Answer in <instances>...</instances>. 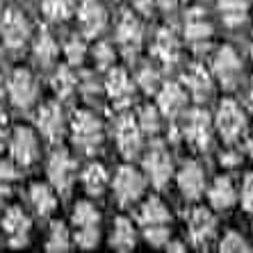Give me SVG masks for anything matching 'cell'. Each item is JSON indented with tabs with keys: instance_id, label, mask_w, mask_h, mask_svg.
<instances>
[{
	"instance_id": "cell-1",
	"label": "cell",
	"mask_w": 253,
	"mask_h": 253,
	"mask_svg": "<svg viewBox=\"0 0 253 253\" xmlns=\"http://www.w3.org/2000/svg\"><path fill=\"white\" fill-rule=\"evenodd\" d=\"M73 141L84 151H94L103 141V124L91 112L73 114Z\"/></svg>"
},
{
	"instance_id": "cell-2",
	"label": "cell",
	"mask_w": 253,
	"mask_h": 253,
	"mask_svg": "<svg viewBox=\"0 0 253 253\" xmlns=\"http://www.w3.org/2000/svg\"><path fill=\"white\" fill-rule=\"evenodd\" d=\"M217 128L224 137V141L233 144L237 137L247 130V117L242 112L240 107H237L235 100L226 98L221 105H219V112H217Z\"/></svg>"
},
{
	"instance_id": "cell-3",
	"label": "cell",
	"mask_w": 253,
	"mask_h": 253,
	"mask_svg": "<svg viewBox=\"0 0 253 253\" xmlns=\"http://www.w3.org/2000/svg\"><path fill=\"white\" fill-rule=\"evenodd\" d=\"M141 192H144V178L139 176V171H135L128 165L121 167L117 171V178H114V194H117L119 203L130 206L139 199Z\"/></svg>"
},
{
	"instance_id": "cell-4",
	"label": "cell",
	"mask_w": 253,
	"mask_h": 253,
	"mask_svg": "<svg viewBox=\"0 0 253 253\" xmlns=\"http://www.w3.org/2000/svg\"><path fill=\"white\" fill-rule=\"evenodd\" d=\"M185 137L192 146L196 148H208L210 146V132H212V124H210V114L206 110H192L185 119Z\"/></svg>"
},
{
	"instance_id": "cell-5",
	"label": "cell",
	"mask_w": 253,
	"mask_h": 253,
	"mask_svg": "<svg viewBox=\"0 0 253 253\" xmlns=\"http://www.w3.org/2000/svg\"><path fill=\"white\" fill-rule=\"evenodd\" d=\"M117 144H119V151L121 155L128 160H132L137 153H139V146H141V130L137 119H132L130 114H124L119 119L117 124Z\"/></svg>"
},
{
	"instance_id": "cell-6",
	"label": "cell",
	"mask_w": 253,
	"mask_h": 253,
	"mask_svg": "<svg viewBox=\"0 0 253 253\" xmlns=\"http://www.w3.org/2000/svg\"><path fill=\"white\" fill-rule=\"evenodd\" d=\"M105 89H107V96L112 98L114 107H128L132 103V96H135V84L132 80L128 78L124 69H112L107 73V80H105Z\"/></svg>"
},
{
	"instance_id": "cell-7",
	"label": "cell",
	"mask_w": 253,
	"mask_h": 253,
	"mask_svg": "<svg viewBox=\"0 0 253 253\" xmlns=\"http://www.w3.org/2000/svg\"><path fill=\"white\" fill-rule=\"evenodd\" d=\"M144 165H146L148 176H151V180H153V185L158 189H162L167 183H169L171 173H173V165H171L169 153L165 151V146H162L160 141L153 144V148H151V153H148Z\"/></svg>"
},
{
	"instance_id": "cell-8",
	"label": "cell",
	"mask_w": 253,
	"mask_h": 253,
	"mask_svg": "<svg viewBox=\"0 0 253 253\" xmlns=\"http://www.w3.org/2000/svg\"><path fill=\"white\" fill-rule=\"evenodd\" d=\"M48 176H50V183L55 185V189L69 192L71 183H73V176H76V160L71 158L66 151L53 153L50 165H48Z\"/></svg>"
},
{
	"instance_id": "cell-9",
	"label": "cell",
	"mask_w": 253,
	"mask_h": 253,
	"mask_svg": "<svg viewBox=\"0 0 253 253\" xmlns=\"http://www.w3.org/2000/svg\"><path fill=\"white\" fill-rule=\"evenodd\" d=\"M214 73L226 89H233L242 76V62L230 46H224L214 57Z\"/></svg>"
},
{
	"instance_id": "cell-10",
	"label": "cell",
	"mask_w": 253,
	"mask_h": 253,
	"mask_svg": "<svg viewBox=\"0 0 253 253\" xmlns=\"http://www.w3.org/2000/svg\"><path fill=\"white\" fill-rule=\"evenodd\" d=\"M185 37H187V42L196 50L208 48V42H210V37H212V25L206 21L203 9L194 7V9L187 12V16H185Z\"/></svg>"
},
{
	"instance_id": "cell-11",
	"label": "cell",
	"mask_w": 253,
	"mask_h": 253,
	"mask_svg": "<svg viewBox=\"0 0 253 253\" xmlns=\"http://www.w3.org/2000/svg\"><path fill=\"white\" fill-rule=\"evenodd\" d=\"M7 237H9V247L12 249H21L28 244V230H30V219L21 208H9L2 221Z\"/></svg>"
},
{
	"instance_id": "cell-12",
	"label": "cell",
	"mask_w": 253,
	"mask_h": 253,
	"mask_svg": "<svg viewBox=\"0 0 253 253\" xmlns=\"http://www.w3.org/2000/svg\"><path fill=\"white\" fill-rule=\"evenodd\" d=\"M0 32H2V39L9 48H21L28 39V21L21 12L16 9H9V12L2 16V23H0Z\"/></svg>"
},
{
	"instance_id": "cell-13",
	"label": "cell",
	"mask_w": 253,
	"mask_h": 253,
	"mask_svg": "<svg viewBox=\"0 0 253 253\" xmlns=\"http://www.w3.org/2000/svg\"><path fill=\"white\" fill-rule=\"evenodd\" d=\"M9 96H12L14 105L18 107H30L37 96V83L32 73L25 69L14 71L12 80H9Z\"/></svg>"
},
{
	"instance_id": "cell-14",
	"label": "cell",
	"mask_w": 253,
	"mask_h": 253,
	"mask_svg": "<svg viewBox=\"0 0 253 253\" xmlns=\"http://www.w3.org/2000/svg\"><path fill=\"white\" fill-rule=\"evenodd\" d=\"M214 226H217V221L212 217V212L206 208H194L189 212V237L196 247H203L214 235Z\"/></svg>"
},
{
	"instance_id": "cell-15",
	"label": "cell",
	"mask_w": 253,
	"mask_h": 253,
	"mask_svg": "<svg viewBox=\"0 0 253 253\" xmlns=\"http://www.w3.org/2000/svg\"><path fill=\"white\" fill-rule=\"evenodd\" d=\"M141 37H144V30H141V23L137 21V16L132 12H126L121 16V23L117 28V39L119 43L124 46V50L128 55L137 53L141 46Z\"/></svg>"
},
{
	"instance_id": "cell-16",
	"label": "cell",
	"mask_w": 253,
	"mask_h": 253,
	"mask_svg": "<svg viewBox=\"0 0 253 253\" xmlns=\"http://www.w3.org/2000/svg\"><path fill=\"white\" fill-rule=\"evenodd\" d=\"M37 126H39V130H42V135H46L48 141H59L62 139L64 119H62V110H59L57 103H46V105L39 110Z\"/></svg>"
},
{
	"instance_id": "cell-17",
	"label": "cell",
	"mask_w": 253,
	"mask_h": 253,
	"mask_svg": "<svg viewBox=\"0 0 253 253\" xmlns=\"http://www.w3.org/2000/svg\"><path fill=\"white\" fill-rule=\"evenodd\" d=\"M80 23H83V32L87 37H96L107 23L105 7L98 0H84L80 5Z\"/></svg>"
},
{
	"instance_id": "cell-18",
	"label": "cell",
	"mask_w": 253,
	"mask_h": 253,
	"mask_svg": "<svg viewBox=\"0 0 253 253\" xmlns=\"http://www.w3.org/2000/svg\"><path fill=\"white\" fill-rule=\"evenodd\" d=\"M12 155L18 165H32L37 158V137L32 130L28 128H16L12 139Z\"/></svg>"
},
{
	"instance_id": "cell-19",
	"label": "cell",
	"mask_w": 253,
	"mask_h": 253,
	"mask_svg": "<svg viewBox=\"0 0 253 253\" xmlns=\"http://www.w3.org/2000/svg\"><path fill=\"white\" fill-rule=\"evenodd\" d=\"M183 80H185V84H187L189 94H192V98H194V100L203 103V100L210 98V94H212V80H210V73H208V71L203 69L201 64L189 66V69L185 71Z\"/></svg>"
},
{
	"instance_id": "cell-20",
	"label": "cell",
	"mask_w": 253,
	"mask_h": 253,
	"mask_svg": "<svg viewBox=\"0 0 253 253\" xmlns=\"http://www.w3.org/2000/svg\"><path fill=\"white\" fill-rule=\"evenodd\" d=\"M185 103H187V94H185L180 84L176 83H167L165 87L160 89L158 94V105L162 110L165 117H178V114L185 110Z\"/></svg>"
},
{
	"instance_id": "cell-21",
	"label": "cell",
	"mask_w": 253,
	"mask_h": 253,
	"mask_svg": "<svg viewBox=\"0 0 253 253\" xmlns=\"http://www.w3.org/2000/svg\"><path fill=\"white\" fill-rule=\"evenodd\" d=\"M178 185L183 189V196L189 201L199 199L203 194L206 180H203V171H201L199 162H185L183 171L178 173Z\"/></svg>"
},
{
	"instance_id": "cell-22",
	"label": "cell",
	"mask_w": 253,
	"mask_h": 253,
	"mask_svg": "<svg viewBox=\"0 0 253 253\" xmlns=\"http://www.w3.org/2000/svg\"><path fill=\"white\" fill-rule=\"evenodd\" d=\"M153 55L160 57V62H162L167 69H171V66L178 62V39H176V32L171 28H162L158 32Z\"/></svg>"
},
{
	"instance_id": "cell-23",
	"label": "cell",
	"mask_w": 253,
	"mask_h": 253,
	"mask_svg": "<svg viewBox=\"0 0 253 253\" xmlns=\"http://www.w3.org/2000/svg\"><path fill=\"white\" fill-rule=\"evenodd\" d=\"M208 196H210L212 208H217V210H228V208L235 203V187L230 183V178H226V176L217 178L214 185H212V189L208 192Z\"/></svg>"
},
{
	"instance_id": "cell-24",
	"label": "cell",
	"mask_w": 253,
	"mask_h": 253,
	"mask_svg": "<svg viewBox=\"0 0 253 253\" xmlns=\"http://www.w3.org/2000/svg\"><path fill=\"white\" fill-rule=\"evenodd\" d=\"M139 221L144 226H158V224H169L171 214L165 208V203L158 199V196H151V199L141 206L139 210Z\"/></svg>"
},
{
	"instance_id": "cell-25",
	"label": "cell",
	"mask_w": 253,
	"mask_h": 253,
	"mask_svg": "<svg viewBox=\"0 0 253 253\" xmlns=\"http://www.w3.org/2000/svg\"><path fill=\"white\" fill-rule=\"evenodd\" d=\"M135 228H132V224H130L128 219L119 217L117 221H114V233H112V240H110V244H112V249H117V251L126 253V251H132L135 249Z\"/></svg>"
},
{
	"instance_id": "cell-26",
	"label": "cell",
	"mask_w": 253,
	"mask_h": 253,
	"mask_svg": "<svg viewBox=\"0 0 253 253\" xmlns=\"http://www.w3.org/2000/svg\"><path fill=\"white\" fill-rule=\"evenodd\" d=\"M219 9H221V18L230 28H237L247 21L249 5L247 0H219Z\"/></svg>"
},
{
	"instance_id": "cell-27",
	"label": "cell",
	"mask_w": 253,
	"mask_h": 253,
	"mask_svg": "<svg viewBox=\"0 0 253 253\" xmlns=\"http://www.w3.org/2000/svg\"><path fill=\"white\" fill-rule=\"evenodd\" d=\"M30 199H32L37 212H39L42 217H48V214L55 210V206H57V199H55L53 189L48 187V185H32Z\"/></svg>"
},
{
	"instance_id": "cell-28",
	"label": "cell",
	"mask_w": 253,
	"mask_h": 253,
	"mask_svg": "<svg viewBox=\"0 0 253 253\" xmlns=\"http://www.w3.org/2000/svg\"><path fill=\"white\" fill-rule=\"evenodd\" d=\"M83 183L91 196H100L103 189L107 187V171L103 165H89L83 173Z\"/></svg>"
},
{
	"instance_id": "cell-29",
	"label": "cell",
	"mask_w": 253,
	"mask_h": 253,
	"mask_svg": "<svg viewBox=\"0 0 253 253\" xmlns=\"http://www.w3.org/2000/svg\"><path fill=\"white\" fill-rule=\"evenodd\" d=\"M35 55H37V59H39L43 66L50 64V62L55 59V55H57V43H55L53 35H50L48 30H42V32H39V37H37Z\"/></svg>"
},
{
	"instance_id": "cell-30",
	"label": "cell",
	"mask_w": 253,
	"mask_h": 253,
	"mask_svg": "<svg viewBox=\"0 0 253 253\" xmlns=\"http://www.w3.org/2000/svg\"><path fill=\"white\" fill-rule=\"evenodd\" d=\"M46 249L50 253H64L71 249V240H69V230L62 221H55L50 226V235H48V244Z\"/></svg>"
},
{
	"instance_id": "cell-31",
	"label": "cell",
	"mask_w": 253,
	"mask_h": 253,
	"mask_svg": "<svg viewBox=\"0 0 253 253\" xmlns=\"http://www.w3.org/2000/svg\"><path fill=\"white\" fill-rule=\"evenodd\" d=\"M98 221H100V214L91 203L80 201L76 206V210H73V224L78 228H83V226H98Z\"/></svg>"
},
{
	"instance_id": "cell-32",
	"label": "cell",
	"mask_w": 253,
	"mask_h": 253,
	"mask_svg": "<svg viewBox=\"0 0 253 253\" xmlns=\"http://www.w3.org/2000/svg\"><path fill=\"white\" fill-rule=\"evenodd\" d=\"M42 7L50 21H64L71 14V0H43Z\"/></svg>"
},
{
	"instance_id": "cell-33",
	"label": "cell",
	"mask_w": 253,
	"mask_h": 253,
	"mask_svg": "<svg viewBox=\"0 0 253 253\" xmlns=\"http://www.w3.org/2000/svg\"><path fill=\"white\" fill-rule=\"evenodd\" d=\"M55 89H57V94L62 96V98H69L71 94H73V89H76V76L71 73L66 66H62V69L57 71V76H55Z\"/></svg>"
},
{
	"instance_id": "cell-34",
	"label": "cell",
	"mask_w": 253,
	"mask_h": 253,
	"mask_svg": "<svg viewBox=\"0 0 253 253\" xmlns=\"http://www.w3.org/2000/svg\"><path fill=\"white\" fill-rule=\"evenodd\" d=\"M139 130L141 132H146V135H155L160 130V117H158V110L151 105H146L144 110L139 112Z\"/></svg>"
},
{
	"instance_id": "cell-35",
	"label": "cell",
	"mask_w": 253,
	"mask_h": 253,
	"mask_svg": "<svg viewBox=\"0 0 253 253\" xmlns=\"http://www.w3.org/2000/svg\"><path fill=\"white\" fill-rule=\"evenodd\" d=\"M98 226H83V228H78L76 233V244L80 249H94L98 244Z\"/></svg>"
},
{
	"instance_id": "cell-36",
	"label": "cell",
	"mask_w": 253,
	"mask_h": 253,
	"mask_svg": "<svg viewBox=\"0 0 253 253\" xmlns=\"http://www.w3.org/2000/svg\"><path fill=\"white\" fill-rule=\"evenodd\" d=\"M139 84H141V89L146 91V94H153V91H158V87H160V73L153 69V66H144V69L139 71Z\"/></svg>"
},
{
	"instance_id": "cell-37",
	"label": "cell",
	"mask_w": 253,
	"mask_h": 253,
	"mask_svg": "<svg viewBox=\"0 0 253 253\" xmlns=\"http://www.w3.org/2000/svg\"><path fill=\"white\" fill-rule=\"evenodd\" d=\"M219 251H224V253H247L249 244L244 242L242 235H237V233H228V235L221 240V244H219Z\"/></svg>"
},
{
	"instance_id": "cell-38",
	"label": "cell",
	"mask_w": 253,
	"mask_h": 253,
	"mask_svg": "<svg viewBox=\"0 0 253 253\" xmlns=\"http://www.w3.org/2000/svg\"><path fill=\"white\" fill-rule=\"evenodd\" d=\"M146 240L151 242V247H165L169 242V228L165 224L146 226Z\"/></svg>"
},
{
	"instance_id": "cell-39",
	"label": "cell",
	"mask_w": 253,
	"mask_h": 253,
	"mask_svg": "<svg viewBox=\"0 0 253 253\" xmlns=\"http://www.w3.org/2000/svg\"><path fill=\"white\" fill-rule=\"evenodd\" d=\"M94 59H96V66L98 69H107V66H112L114 62V50L110 43H98L94 50Z\"/></svg>"
},
{
	"instance_id": "cell-40",
	"label": "cell",
	"mask_w": 253,
	"mask_h": 253,
	"mask_svg": "<svg viewBox=\"0 0 253 253\" xmlns=\"http://www.w3.org/2000/svg\"><path fill=\"white\" fill-rule=\"evenodd\" d=\"M84 43L78 39V37H73L69 43H66V59H69V64H80L84 59Z\"/></svg>"
},
{
	"instance_id": "cell-41",
	"label": "cell",
	"mask_w": 253,
	"mask_h": 253,
	"mask_svg": "<svg viewBox=\"0 0 253 253\" xmlns=\"http://www.w3.org/2000/svg\"><path fill=\"white\" fill-rule=\"evenodd\" d=\"M16 178H18V173L9 162H0V194H7L9 192L7 185L12 183V180H16Z\"/></svg>"
},
{
	"instance_id": "cell-42",
	"label": "cell",
	"mask_w": 253,
	"mask_h": 253,
	"mask_svg": "<svg viewBox=\"0 0 253 253\" xmlns=\"http://www.w3.org/2000/svg\"><path fill=\"white\" fill-rule=\"evenodd\" d=\"M242 206L244 210L253 214V173L244 178V187H242Z\"/></svg>"
},
{
	"instance_id": "cell-43",
	"label": "cell",
	"mask_w": 253,
	"mask_h": 253,
	"mask_svg": "<svg viewBox=\"0 0 253 253\" xmlns=\"http://www.w3.org/2000/svg\"><path fill=\"white\" fill-rule=\"evenodd\" d=\"M5 126H7V114H5V110L0 107V148L5 146Z\"/></svg>"
},
{
	"instance_id": "cell-44",
	"label": "cell",
	"mask_w": 253,
	"mask_h": 253,
	"mask_svg": "<svg viewBox=\"0 0 253 253\" xmlns=\"http://www.w3.org/2000/svg\"><path fill=\"white\" fill-rule=\"evenodd\" d=\"M167 251H176V253H183V251H187V247H185L183 242H167Z\"/></svg>"
},
{
	"instance_id": "cell-45",
	"label": "cell",
	"mask_w": 253,
	"mask_h": 253,
	"mask_svg": "<svg viewBox=\"0 0 253 253\" xmlns=\"http://www.w3.org/2000/svg\"><path fill=\"white\" fill-rule=\"evenodd\" d=\"M158 2H160V7H165V9H176L180 0H158Z\"/></svg>"
},
{
	"instance_id": "cell-46",
	"label": "cell",
	"mask_w": 253,
	"mask_h": 253,
	"mask_svg": "<svg viewBox=\"0 0 253 253\" xmlns=\"http://www.w3.org/2000/svg\"><path fill=\"white\" fill-rule=\"evenodd\" d=\"M2 91H5V80L0 78V96H2Z\"/></svg>"
},
{
	"instance_id": "cell-47",
	"label": "cell",
	"mask_w": 253,
	"mask_h": 253,
	"mask_svg": "<svg viewBox=\"0 0 253 253\" xmlns=\"http://www.w3.org/2000/svg\"><path fill=\"white\" fill-rule=\"evenodd\" d=\"M249 103H251V110H253V84H251V94H249Z\"/></svg>"
},
{
	"instance_id": "cell-48",
	"label": "cell",
	"mask_w": 253,
	"mask_h": 253,
	"mask_svg": "<svg viewBox=\"0 0 253 253\" xmlns=\"http://www.w3.org/2000/svg\"><path fill=\"white\" fill-rule=\"evenodd\" d=\"M249 153L253 155V137H251V139H249Z\"/></svg>"
},
{
	"instance_id": "cell-49",
	"label": "cell",
	"mask_w": 253,
	"mask_h": 253,
	"mask_svg": "<svg viewBox=\"0 0 253 253\" xmlns=\"http://www.w3.org/2000/svg\"><path fill=\"white\" fill-rule=\"evenodd\" d=\"M251 59H253V43H251Z\"/></svg>"
}]
</instances>
